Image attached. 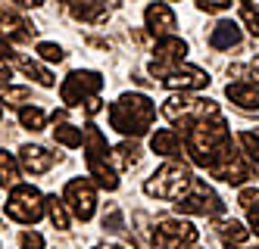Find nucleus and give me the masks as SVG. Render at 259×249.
I'll return each mask as SVG.
<instances>
[{"instance_id":"1","label":"nucleus","mask_w":259,"mask_h":249,"mask_svg":"<svg viewBox=\"0 0 259 249\" xmlns=\"http://www.w3.org/2000/svg\"><path fill=\"white\" fill-rule=\"evenodd\" d=\"M156 119V103L147 93H122L109 106V125L125 137H144Z\"/></svg>"},{"instance_id":"2","label":"nucleus","mask_w":259,"mask_h":249,"mask_svg":"<svg viewBox=\"0 0 259 249\" xmlns=\"http://www.w3.org/2000/svg\"><path fill=\"white\" fill-rule=\"evenodd\" d=\"M178 134H181V140H184V150L191 153V159L197 165H203V168H209L212 159H215V153L231 140L225 119L194 122V125H188L184 131H178Z\"/></svg>"},{"instance_id":"3","label":"nucleus","mask_w":259,"mask_h":249,"mask_svg":"<svg viewBox=\"0 0 259 249\" xmlns=\"http://www.w3.org/2000/svg\"><path fill=\"white\" fill-rule=\"evenodd\" d=\"M194 187V175L184 162H165L144 181V193L156 200H181Z\"/></svg>"},{"instance_id":"4","label":"nucleus","mask_w":259,"mask_h":249,"mask_svg":"<svg viewBox=\"0 0 259 249\" xmlns=\"http://www.w3.org/2000/svg\"><path fill=\"white\" fill-rule=\"evenodd\" d=\"M162 116L181 131L194 125V122H206V119H222V112L212 100L206 97H169L162 103Z\"/></svg>"},{"instance_id":"5","label":"nucleus","mask_w":259,"mask_h":249,"mask_svg":"<svg viewBox=\"0 0 259 249\" xmlns=\"http://www.w3.org/2000/svg\"><path fill=\"white\" fill-rule=\"evenodd\" d=\"M47 212V196H41L38 187L31 184H16L7 196V215L19 224H34Z\"/></svg>"},{"instance_id":"6","label":"nucleus","mask_w":259,"mask_h":249,"mask_svg":"<svg viewBox=\"0 0 259 249\" xmlns=\"http://www.w3.org/2000/svg\"><path fill=\"white\" fill-rule=\"evenodd\" d=\"M150 75L159 78L169 90H200V87H209V75L197 69V66H184V63H150Z\"/></svg>"},{"instance_id":"7","label":"nucleus","mask_w":259,"mask_h":249,"mask_svg":"<svg viewBox=\"0 0 259 249\" xmlns=\"http://www.w3.org/2000/svg\"><path fill=\"white\" fill-rule=\"evenodd\" d=\"M209 175L219 178V181H225V184H244L250 178V159L244 156V153H237L234 140H228L215 153V159L209 165Z\"/></svg>"},{"instance_id":"8","label":"nucleus","mask_w":259,"mask_h":249,"mask_svg":"<svg viewBox=\"0 0 259 249\" xmlns=\"http://www.w3.org/2000/svg\"><path fill=\"white\" fill-rule=\"evenodd\" d=\"M103 87V75L100 72H72L66 75V81L60 87V97L66 106H84L88 100H94Z\"/></svg>"},{"instance_id":"9","label":"nucleus","mask_w":259,"mask_h":249,"mask_svg":"<svg viewBox=\"0 0 259 249\" xmlns=\"http://www.w3.org/2000/svg\"><path fill=\"white\" fill-rule=\"evenodd\" d=\"M63 200L69 206V212L75 215L78 221H91L97 212V190L88 178H72L63 190Z\"/></svg>"},{"instance_id":"10","label":"nucleus","mask_w":259,"mask_h":249,"mask_svg":"<svg viewBox=\"0 0 259 249\" xmlns=\"http://www.w3.org/2000/svg\"><path fill=\"white\" fill-rule=\"evenodd\" d=\"M153 249H181V246H194L197 243V227L191 221H159L153 231Z\"/></svg>"},{"instance_id":"11","label":"nucleus","mask_w":259,"mask_h":249,"mask_svg":"<svg viewBox=\"0 0 259 249\" xmlns=\"http://www.w3.org/2000/svg\"><path fill=\"white\" fill-rule=\"evenodd\" d=\"M175 209H178V212H184V215H222L225 203H222V200H219L203 181L194 178L191 193H188V196H181V200L175 203Z\"/></svg>"},{"instance_id":"12","label":"nucleus","mask_w":259,"mask_h":249,"mask_svg":"<svg viewBox=\"0 0 259 249\" xmlns=\"http://www.w3.org/2000/svg\"><path fill=\"white\" fill-rule=\"evenodd\" d=\"M144 25H147V31H150V34L165 37V34H172V31H175L178 16L172 13L169 4H150V7L144 10Z\"/></svg>"},{"instance_id":"13","label":"nucleus","mask_w":259,"mask_h":249,"mask_svg":"<svg viewBox=\"0 0 259 249\" xmlns=\"http://www.w3.org/2000/svg\"><path fill=\"white\" fill-rule=\"evenodd\" d=\"M53 162H57V156L47 153L44 146H38V143H25L19 150V165H22V171H28V175H44V171L53 168Z\"/></svg>"},{"instance_id":"14","label":"nucleus","mask_w":259,"mask_h":249,"mask_svg":"<svg viewBox=\"0 0 259 249\" xmlns=\"http://www.w3.org/2000/svg\"><path fill=\"white\" fill-rule=\"evenodd\" d=\"M34 28L31 22H25L22 16H16V13H0V37H7L10 44H25L34 37Z\"/></svg>"},{"instance_id":"15","label":"nucleus","mask_w":259,"mask_h":249,"mask_svg":"<svg viewBox=\"0 0 259 249\" xmlns=\"http://www.w3.org/2000/svg\"><path fill=\"white\" fill-rule=\"evenodd\" d=\"M81 134H84V159H88V165H91V162H106L109 143H106V137H103V131H100L94 122H88Z\"/></svg>"},{"instance_id":"16","label":"nucleus","mask_w":259,"mask_h":249,"mask_svg":"<svg viewBox=\"0 0 259 249\" xmlns=\"http://www.w3.org/2000/svg\"><path fill=\"white\" fill-rule=\"evenodd\" d=\"M63 4L69 7V13L75 16V19H81V22L103 25L106 19H109V13H106V7L100 4V0H63Z\"/></svg>"},{"instance_id":"17","label":"nucleus","mask_w":259,"mask_h":249,"mask_svg":"<svg viewBox=\"0 0 259 249\" xmlns=\"http://www.w3.org/2000/svg\"><path fill=\"white\" fill-rule=\"evenodd\" d=\"M225 97L237 109H259V87L253 81H234L225 87Z\"/></svg>"},{"instance_id":"18","label":"nucleus","mask_w":259,"mask_h":249,"mask_svg":"<svg viewBox=\"0 0 259 249\" xmlns=\"http://www.w3.org/2000/svg\"><path fill=\"white\" fill-rule=\"evenodd\" d=\"M181 146H184V140L175 128H156V134L150 137V150L159 153V156H178Z\"/></svg>"},{"instance_id":"19","label":"nucleus","mask_w":259,"mask_h":249,"mask_svg":"<svg viewBox=\"0 0 259 249\" xmlns=\"http://www.w3.org/2000/svg\"><path fill=\"white\" fill-rule=\"evenodd\" d=\"M240 44V28L231 22V19H222V22L209 31V47L212 50H231Z\"/></svg>"},{"instance_id":"20","label":"nucleus","mask_w":259,"mask_h":249,"mask_svg":"<svg viewBox=\"0 0 259 249\" xmlns=\"http://www.w3.org/2000/svg\"><path fill=\"white\" fill-rule=\"evenodd\" d=\"M153 53H156L159 63H181L184 53H188V41H181V37H175V34H165V37L156 41Z\"/></svg>"},{"instance_id":"21","label":"nucleus","mask_w":259,"mask_h":249,"mask_svg":"<svg viewBox=\"0 0 259 249\" xmlns=\"http://www.w3.org/2000/svg\"><path fill=\"white\" fill-rule=\"evenodd\" d=\"M215 231H219V237L225 240V249H244L247 246V240H250V231L240 221H234V218H228V221H219L215 224Z\"/></svg>"},{"instance_id":"22","label":"nucleus","mask_w":259,"mask_h":249,"mask_svg":"<svg viewBox=\"0 0 259 249\" xmlns=\"http://www.w3.org/2000/svg\"><path fill=\"white\" fill-rule=\"evenodd\" d=\"M16 63H19V69L28 75V78H34V81H38L41 87H53V84H57V78H53V75L41 66V63H34V60H28V56H16Z\"/></svg>"},{"instance_id":"23","label":"nucleus","mask_w":259,"mask_h":249,"mask_svg":"<svg viewBox=\"0 0 259 249\" xmlns=\"http://www.w3.org/2000/svg\"><path fill=\"white\" fill-rule=\"evenodd\" d=\"M47 215H50L57 231H69V206H66L63 196H57V193L47 196Z\"/></svg>"},{"instance_id":"24","label":"nucleus","mask_w":259,"mask_h":249,"mask_svg":"<svg viewBox=\"0 0 259 249\" xmlns=\"http://www.w3.org/2000/svg\"><path fill=\"white\" fill-rule=\"evenodd\" d=\"M88 168H91V178L97 181V187H103V190H116L119 187V175H116V168L109 162H91Z\"/></svg>"},{"instance_id":"25","label":"nucleus","mask_w":259,"mask_h":249,"mask_svg":"<svg viewBox=\"0 0 259 249\" xmlns=\"http://www.w3.org/2000/svg\"><path fill=\"white\" fill-rule=\"evenodd\" d=\"M0 103H7L13 109H25V103H31V90L16 84H0Z\"/></svg>"},{"instance_id":"26","label":"nucleus","mask_w":259,"mask_h":249,"mask_svg":"<svg viewBox=\"0 0 259 249\" xmlns=\"http://www.w3.org/2000/svg\"><path fill=\"white\" fill-rule=\"evenodd\" d=\"M53 137H57V143H63V146H69V150H75V146H81V143H84L81 128L66 125V122H60L57 128H53Z\"/></svg>"},{"instance_id":"27","label":"nucleus","mask_w":259,"mask_h":249,"mask_svg":"<svg viewBox=\"0 0 259 249\" xmlns=\"http://www.w3.org/2000/svg\"><path fill=\"white\" fill-rule=\"evenodd\" d=\"M19 181V162L7 150H0V187H16Z\"/></svg>"},{"instance_id":"28","label":"nucleus","mask_w":259,"mask_h":249,"mask_svg":"<svg viewBox=\"0 0 259 249\" xmlns=\"http://www.w3.org/2000/svg\"><path fill=\"white\" fill-rule=\"evenodd\" d=\"M113 156L119 159V165H122V168H132V165H138V162H141V146H138L135 140H125V143H119V146L113 150Z\"/></svg>"},{"instance_id":"29","label":"nucleus","mask_w":259,"mask_h":249,"mask_svg":"<svg viewBox=\"0 0 259 249\" xmlns=\"http://www.w3.org/2000/svg\"><path fill=\"white\" fill-rule=\"evenodd\" d=\"M237 143L244 146V156L259 168V128L256 131H240L237 134Z\"/></svg>"},{"instance_id":"30","label":"nucleus","mask_w":259,"mask_h":249,"mask_svg":"<svg viewBox=\"0 0 259 249\" xmlns=\"http://www.w3.org/2000/svg\"><path fill=\"white\" fill-rule=\"evenodd\" d=\"M19 122L28 131H44L47 116H44V109H38V106H25V109H19Z\"/></svg>"},{"instance_id":"31","label":"nucleus","mask_w":259,"mask_h":249,"mask_svg":"<svg viewBox=\"0 0 259 249\" xmlns=\"http://www.w3.org/2000/svg\"><path fill=\"white\" fill-rule=\"evenodd\" d=\"M103 227L109 234H119L122 227H125V218H122V209L119 206H109L106 212H103Z\"/></svg>"},{"instance_id":"32","label":"nucleus","mask_w":259,"mask_h":249,"mask_svg":"<svg viewBox=\"0 0 259 249\" xmlns=\"http://www.w3.org/2000/svg\"><path fill=\"white\" fill-rule=\"evenodd\" d=\"M38 56H41V60H47V63H63V60H66V50H63L60 44L41 41V44H38Z\"/></svg>"},{"instance_id":"33","label":"nucleus","mask_w":259,"mask_h":249,"mask_svg":"<svg viewBox=\"0 0 259 249\" xmlns=\"http://www.w3.org/2000/svg\"><path fill=\"white\" fill-rule=\"evenodd\" d=\"M240 22L250 28L253 37H259V13H256L253 7H244V10H240Z\"/></svg>"},{"instance_id":"34","label":"nucleus","mask_w":259,"mask_h":249,"mask_svg":"<svg viewBox=\"0 0 259 249\" xmlns=\"http://www.w3.org/2000/svg\"><path fill=\"white\" fill-rule=\"evenodd\" d=\"M19 246L22 249H44V237L38 231H22L19 234Z\"/></svg>"},{"instance_id":"35","label":"nucleus","mask_w":259,"mask_h":249,"mask_svg":"<svg viewBox=\"0 0 259 249\" xmlns=\"http://www.w3.org/2000/svg\"><path fill=\"white\" fill-rule=\"evenodd\" d=\"M237 203L244 206V209L256 206L259 203V187H244V190H240V196H237Z\"/></svg>"},{"instance_id":"36","label":"nucleus","mask_w":259,"mask_h":249,"mask_svg":"<svg viewBox=\"0 0 259 249\" xmlns=\"http://www.w3.org/2000/svg\"><path fill=\"white\" fill-rule=\"evenodd\" d=\"M197 7L206 10V13H222V10L231 7V0H197Z\"/></svg>"},{"instance_id":"37","label":"nucleus","mask_w":259,"mask_h":249,"mask_svg":"<svg viewBox=\"0 0 259 249\" xmlns=\"http://www.w3.org/2000/svg\"><path fill=\"white\" fill-rule=\"evenodd\" d=\"M247 218H250V227H253V231H256V234H259V203H256V206H250V209H247Z\"/></svg>"},{"instance_id":"38","label":"nucleus","mask_w":259,"mask_h":249,"mask_svg":"<svg viewBox=\"0 0 259 249\" xmlns=\"http://www.w3.org/2000/svg\"><path fill=\"white\" fill-rule=\"evenodd\" d=\"M13 56H16L13 53V44L7 41V37H0V60H13Z\"/></svg>"},{"instance_id":"39","label":"nucleus","mask_w":259,"mask_h":249,"mask_svg":"<svg viewBox=\"0 0 259 249\" xmlns=\"http://www.w3.org/2000/svg\"><path fill=\"white\" fill-rule=\"evenodd\" d=\"M100 109H103V100H97V97L84 103V112H88V116H97V112H100Z\"/></svg>"},{"instance_id":"40","label":"nucleus","mask_w":259,"mask_h":249,"mask_svg":"<svg viewBox=\"0 0 259 249\" xmlns=\"http://www.w3.org/2000/svg\"><path fill=\"white\" fill-rule=\"evenodd\" d=\"M13 4H19V7H28V10H34V7H41L44 0H13Z\"/></svg>"},{"instance_id":"41","label":"nucleus","mask_w":259,"mask_h":249,"mask_svg":"<svg viewBox=\"0 0 259 249\" xmlns=\"http://www.w3.org/2000/svg\"><path fill=\"white\" fill-rule=\"evenodd\" d=\"M7 78H10V69H7V66H0V84H4Z\"/></svg>"},{"instance_id":"42","label":"nucleus","mask_w":259,"mask_h":249,"mask_svg":"<svg viewBox=\"0 0 259 249\" xmlns=\"http://www.w3.org/2000/svg\"><path fill=\"white\" fill-rule=\"evenodd\" d=\"M100 4H103V7H113V10H116V7H122V0H100Z\"/></svg>"},{"instance_id":"43","label":"nucleus","mask_w":259,"mask_h":249,"mask_svg":"<svg viewBox=\"0 0 259 249\" xmlns=\"http://www.w3.org/2000/svg\"><path fill=\"white\" fill-rule=\"evenodd\" d=\"M97 249H125V246H97Z\"/></svg>"},{"instance_id":"44","label":"nucleus","mask_w":259,"mask_h":249,"mask_svg":"<svg viewBox=\"0 0 259 249\" xmlns=\"http://www.w3.org/2000/svg\"><path fill=\"white\" fill-rule=\"evenodd\" d=\"M0 119H4V109H0Z\"/></svg>"},{"instance_id":"45","label":"nucleus","mask_w":259,"mask_h":249,"mask_svg":"<svg viewBox=\"0 0 259 249\" xmlns=\"http://www.w3.org/2000/svg\"><path fill=\"white\" fill-rule=\"evenodd\" d=\"M169 4H178V0H169Z\"/></svg>"},{"instance_id":"46","label":"nucleus","mask_w":259,"mask_h":249,"mask_svg":"<svg viewBox=\"0 0 259 249\" xmlns=\"http://www.w3.org/2000/svg\"><path fill=\"white\" fill-rule=\"evenodd\" d=\"M256 249H259V246H256Z\"/></svg>"}]
</instances>
